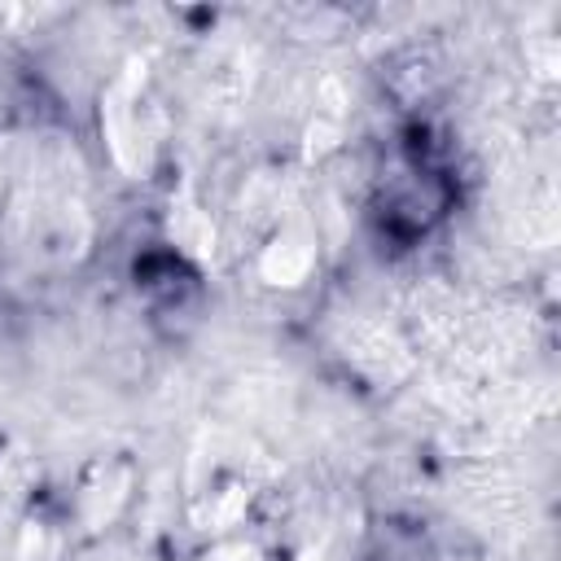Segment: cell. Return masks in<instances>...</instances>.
I'll use <instances>...</instances> for the list:
<instances>
[{"instance_id": "cell-1", "label": "cell", "mask_w": 561, "mask_h": 561, "mask_svg": "<svg viewBox=\"0 0 561 561\" xmlns=\"http://www.w3.org/2000/svg\"><path fill=\"white\" fill-rule=\"evenodd\" d=\"M206 561H259V552H250V548H219V552L206 557Z\"/></svg>"}]
</instances>
